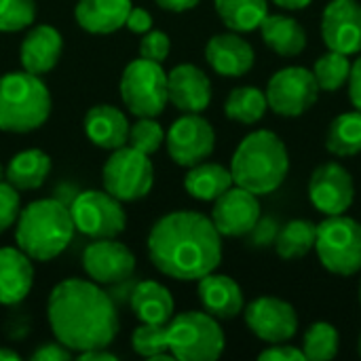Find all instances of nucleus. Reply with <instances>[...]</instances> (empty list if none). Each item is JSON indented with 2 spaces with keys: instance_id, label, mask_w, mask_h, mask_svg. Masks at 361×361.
I'll return each mask as SVG.
<instances>
[{
  "instance_id": "f257e3e1",
  "label": "nucleus",
  "mask_w": 361,
  "mask_h": 361,
  "mask_svg": "<svg viewBox=\"0 0 361 361\" xmlns=\"http://www.w3.org/2000/svg\"><path fill=\"white\" fill-rule=\"evenodd\" d=\"M148 256L167 277L199 281L222 262V235L212 218L197 212H171L154 222Z\"/></svg>"
},
{
  "instance_id": "f03ea898",
  "label": "nucleus",
  "mask_w": 361,
  "mask_h": 361,
  "mask_svg": "<svg viewBox=\"0 0 361 361\" xmlns=\"http://www.w3.org/2000/svg\"><path fill=\"white\" fill-rule=\"evenodd\" d=\"M51 330L72 353L106 349L118 332L116 302L95 281L66 279L49 296Z\"/></svg>"
},
{
  "instance_id": "7ed1b4c3",
  "label": "nucleus",
  "mask_w": 361,
  "mask_h": 361,
  "mask_svg": "<svg viewBox=\"0 0 361 361\" xmlns=\"http://www.w3.org/2000/svg\"><path fill=\"white\" fill-rule=\"evenodd\" d=\"M290 154L283 140L269 131H252L245 135L231 161L233 182L256 197L275 192L288 178Z\"/></svg>"
},
{
  "instance_id": "20e7f679",
  "label": "nucleus",
  "mask_w": 361,
  "mask_h": 361,
  "mask_svg": "<svg viewBox=\"0 0 361 361\" xmlns=\"http://www.w3.org/2000/svg\"><path fill=\"white\" fill-rule=\"evenodd\" d=\"M70 207L57 199H40L19 212L15 239L32 260L49 262L57 258L74 237Z\"/></svg>"
},
{
  "instance_id": "39448f33",
  "label": "nucleus",
  "mask_w": 361,
  "mask_h": 361,
  "mask_svg": "<svg viewBox=\"0 0 361 361\" xmlns=\"http://www.w3.org/2000/svg\"><path fill=\"white\" fill-rule=\"evenodd\" d=\"M51 114V93L38 74L8 72L0 76V131L27 133Z\"/></svg>"
},
{
  "instance_id": "423d86ee",
  "label": "nucleus",
  "mask_w": 361,
  "mask_h": 361,
  "mask_svg": "<svg viewBox=\"0 0 361 361\" xmlns=\"http://www.w3.org/2000/svg\"><path fill=\"white\" fill-rule=\"evenodd\" d=\"M224 332L205 311H186L167 324V347L173 360L214 361L224 353Z\"/></svg>"
},
{
  "instance_id": "0eeeda50",
  "label": "nucleus",
  "mask_w": 361,
  "mask_h": 361,
  "mask_svg": "<svg viewBox=\"0 0 361 361\" xmlns=\"http://www.w3.org/2000/svg\"><path fill=\"white\" fill-rule=\"evenodd\" d=\"M315 252L326 271L353 277L361 271V224L347 214L326 216L317 224Z\"/></svg>"
},
{
  "instance_id": "6e6552de",
  "label": "nucleus",
  "mask_w": 361,
  "mask_h": 361,
  "mask_svg": "<svg viewBox=\"0 0 361 361\" xmlns=\"http://www.w3.org/2000/svg\"><path fill=\"white\" fill-rule=\"evenodd\" d=\"M121 97L135 116H159L167 102V74L161 63L133 59L121 76Z\"/></svg>"
},
{
  "instance_id": "1a4fd4ad",
  "label": "nucleus",
  "mask_w": 361,
  "mask_h": 361,
  "mask_svg": "<svg viewBox=\"0 0 361 361\" xmlns=\"http://www.w3.org/2000/svg\"><path fill=\"white\" fill-rule=\"evenodd\" d=\"M102 178L104 190L118 201H137L150 192L154 184V167L148 154L131 146H121L108 157Z\"/></svg>"
},
{
  "instance_id": "9d476101",
  "label": "nucleus",
  "mask_w": 361,
  "mask_h": 361,
  "mask_svg": "<svg viewBox=\"0 0 361 361\" xmlns=\"http://www.w3.org/2000/svg\"><path fill=\"white\" fill-rule=\"evenodd\" d=\"M264 95L269 108L275 114L296 118L315 106L319 97V85L313 70L302 66H288L271 76Z\"/></svg>"
},
{
  "instance_id": "9b49d317",
  "label": "nucleus",
  "mask_w": 361,
  "mask_h": 361,
  "mask_svg": "<svg viewBox=\"0 0 361 361\" xmlns=\"http://www.w3.org/2000/svg\"><path fill=\"white\" fill-rule=\"evenodd\" d=\"M74 228L91 239H114L127 226L121 201L110 192L85 190L70 205Z\"/></svg>"
},
{
  "instance_id": "f8f14e48",
  "label": "nucleus",
  "mask_w": 361,
  "mask_h": 361,
  "mask_svg": "<svg viewBox=\"0 0 361 361\" xmlns=\"http://www.w3.org/2000/svg\"><path fill=\"white\" fill-rule=\"evenodd\" d=\"M165 144L169 150V157L182 165L192 167L197 163H203L216 148V131L207 118L201 114L184 112L180 116L169 133L165 135Z\"/></svg>"
},
{
  "instance_id": "ddd939ff",
  "label": "nucleus",
  "mask_w": 361,
  "mask_h": 361,
  "mask_svg": "<svg viewBox=\"0 0 361 361\" xmlns=\"http://www.w3.org/2000/svg\"><path fill=\"white\" fill-rule=\"evenodd\" d=\"M243 313L252 334L269 345L290 343L298 332V313L281 298L260 296L252 300Z\"/></svg>"
},
{
  "instance_id": "4468645a",
  "label": "nucleus",
  "mask_w": 361,
  "mask_h": 361,
  "mask_svg": "<svg viewBox=\"0 0 361 361\" xmlns=\"http://www.w3.org/2000/svg\"><path fill=\"white\" fill-rule=\"evenodd\" d=\"M355 199V184L347 167L336 161L319 165L309 180V201L324 216L347 214Z\"/></svg>"
},
{
  "instance_id": "2eb2a0df",
  "label": "nucleus",
  "mask_w": 361,
  "mask_h": 361,
  "mask_svg": "<svg viewBox=\"0 0 361 361\" xmlns=\"http://www.w3.org/2000/svg\"><path fill=\"white\" fill-rule=\"evenodd\" d=\"M322 38L330 51L345 55L361 53V2L330 0L322 15Z\"/></svg>"
},
{
  "instance_id": "dca6fc26",
  "label": "nucleus",
  "mask_w": 361,
  "mask_h": 361,
  "mask_svg": "<svg viewBox=\"0 0 361 361\" xmlns=\"http://www.w3.org/2000/svg\"><path fill=\"white\" fill-rule=\"evenodd\" d=\"M260 216L258 197L237 184L222 192L212 209V222L222 237H245Z\"/></svg>"
},
{
  "instance_id": "f3484780",
  "label": "nucleus",
  "mask_w": 361,
  "mask_h": 361,
  "mask_svg": "<svg viewBox=\"0 0 361 361\" xmlns=\"http://www.w3.org/2000/svg\"><path fill=\"white\" fill-rule=\"evenodd\" d=\"M82 269L91 281L114 286L127 281L135 271V256L114 239H95L82 254Z\"/></svg>"
},
{
  "instance_id": "a211bd4d",
  "label": "nucleus",
  "mask_w": 361,
  "mask_h": 361,
  "mask_svg": "<svg viewBox=\"0 0 361 361\" xmlns=\"http://www.w3.org/2000/svg\"><path fill=\"white\" fill-rule=\"evenodd\" d=\"M167 95L178 110L201 114L212 102V80L201 68L180 63L167 74Z\"/></svg>"
},
{
  "instance_id": "6ab92c4d",
  "label": "nucleus",
  "mask_w": 361,
  "mask_h": 361,
  "mask_svg": "<svg viewBox=\"0 0 361 361\" xmlns=\"http://www.w3.org/2000/svg\"><path fill=\"white\" fill-rule=\"evenodd\" d=\"M205 59L216 74L237 78L254 68L256 53L254 47L239 36V32H226L209 38L205 47Z\"/></svg>"
},
{
  "instance_id": "aec40b11",
  "label": "nucleus",
  "mask_w": 361,
  "mask_h": 361,
  "mask_svg": "<svg viewBox=\"0 0 361 361\" xmlns=\"http://www.w3.org/2000/svg\"><path fill=\"white\" fill-rule=\"evenodd\" d=\"M197 292L205 313L216 319H235L245 309L243 292L239 283L228 275L209 273L201 277Z\"/></svg>"
},
{
  "instance_id": "412c9836",
  "label": "nucleus",
  "mask_w": 361,
  "mask_h": 361,
  "mask_svg": "<svg viewBox=\"0 0 361 361\" xmlns=\"http://www.w3.org/2000/svg\"><path fill=\"white\" fill-rule=\"evenodd\" d=\"M34 286L32 258L19 247H0V305H19Z\"/></svg>"
},
{
  "instance_id": "4be33fe9",
  "label": "nucleus",
  "mask_w": 361,
  "mask_h": 361,
  "mask_svg": "<svg viewBox=\"0 0 361 361\" xmlns=\"http://www.w3.org/2000/svg\"><path fill=\"white\" fill-rule=\"evenodd\" d=\"M63 49L61 34L51 27V25H36L27 32V36L21 42L19 55H21V66L25 72L32 74H44L55 63L59 61Z\"/></svg>"
},
{
  "instance_id": "5701e85b",
  "label": "nucleus",
  "mask_w": 361,
  "mask_h": 361,
  "mask_svg": "<svg viewBox=\"0 0 361 361\" xmlns=\"http://www.w3.org/2000/svg\"><path fill=\"white\" fill-rule=\"evenodd\" d=\"M85 133L95 146L104 150H116L121 146H127L129 123L118 108L110 104H99L85 114Z\"/></svg>"
},
{
  "instance_id": "b1692460",
  "label": "nucleus",
  "mask_w": 361,
  "mask_h": 361,
  "mask_svg": "<svg viewBox=\"0 0 361 361\" xmlns=\"http://www.w3.org/2000/svg\"><path fill=\"white\" fill-rule=\"evenodd\" d=\"M131 6V0H78L74 17L91 34H112L125 25Z\"/></svg>"
},
{
  "instance_id": "393cba45",
  "label": "nucleus",
  "mask_w": 361,
  "mask_h": 361,
  "mask_svg": "<svg viewBox=\"0 0 361 361\" xmlns=\"http://www.w3.org/2000/svg\"><path fill=\"white\" fill-rule=\"evenodd\" d=\"M131 309L142 324L167 326L173 317V298L169 290L157 281H140L129 296Z\"/></svg>"
},
{
  "instance_id": "a878e982",
  "label": "nucleus",
  "mask_w": 361,
  "mask_h": 361,
  "mask_svg": "<svg viewBox=\"0 0 361 361\" xmlns=\"http://www.w3.org/2000/svg\"><path fill=\"white\" fill-rule=\"evenodd\" d=\"M262 32V40L281 57L300 55L307 47V32L290 15H267L258 27Z\"/></svg>"
},
{
  "instance_id": "bb28decb",
  "label": "nucleus",
  "mask_w": 361,
  "mask_h": 361,
  "mask_svg": "<svg viewBox=\"0 0 361 361\" xmlns=\"http://www.w3.org/2000/svg\"><path fill=\"white\" fill-rule=\"evenodd\" d=\"M233 173L224 165L218 163H197L184 178V188L192 199L199 201H216L222 192L233 186Z\"/></svg>"
},
{
  "instance_id": "cd10ccee",
  "label": "nucleus",
  "mask_w": 361,
  "mask_h": 361,
  "mask_svg": "<svg viewBox=\"0 0 361 361\" xmlns=\"http://www.w3.org/2000/svg\"><path fill=\"white\" fill-rule=\"evenodd\" d=\"M49 171H51L49 154L38 148H32L11 159L8 167L4 169V178L17 190H30V188H40Z\"/></svg>"
},
{
  "instance_id": "c85d7f7f",
  "label": "nucleus",
  "mask_w": 361,
  "mask_h": 361,
  "mask_svg": "<svg viewBox=\"0 0 361 361\" xmlns=\"http://www.w3.org/2000/svg\"><path fill=\"white\" fill-rule=\"evenodd\" d=\"M222 23L233 32H254L269 15V0H214Z\"/></svg>"
},
{
  "instance_id": "c756f323",
  "label": "nucleus",
  "mask_w": 361,
  "mask_h": 361,
  "mask_svg": "<svg viewBox=\"0 0 361 361\" xmlns=\"http://www.w3.org/2000/svg\"><path fill=\"white\" fill-rule=\"evenodd\" d=\"M326 148L334 157H355L361 152V112H343L338 114L326 137Z\"/></svg>"
},
{
  "instance_id": "7c9ffc66",
  "label": "nucleus",
  "mask_w": 361,
  "mask_h": 361,
  "mask_svg": "<svg viewBox=\"0 0 361 361\" xmlns=\"http://www.w3.org/2000/svg\"><path fill=\"white\" fill-rule=\"evenodd\" d=\"M317 224L311 220H290L279 228L275 239V250L283 260L305 258L311 250H315Z\"/></svg>"
},
{
  "instance_id": "2f4dec72",
  "label": "nucleus",
  "mask_w": 361,
  "mask_h": 361,
  "mask_svg": "<svg viewBox=\"0 0 361 361\" xmlns=\"http://www.w3.org/2000/svg\"><path fill=\"white\" fill-rule=\"evenodd\" d=\"M267 110H269L267 95L258 87H237L231 91L224 104V114L231 121H237L243 125H254L262 121Z\"/></svg>"
},
{
  "instance_id": "473e14b6",
  "label": "nucleus",
  "mask_w": 361,
  "mask_h": 361,
  "mask_svg": "<svg viewBox=\"0 0 361 361\" xmlns=\"http://www.w3.org/2000/svg\"><path fill=\"white\" fill-rule=\"evenodd\" d=\"M351 66L353 63L349 61V55L328 49V53H324L313 66V74L319 85V91L334 93V91L343 89L349 82Z\"/></svg>"
},
{
  "instance_id": "72a5a7b5",
  "label": "nucleus",
  "mask_w": 361,
  "mask_h": 361,
  "mask_svg": "<svg viewBox=\"0 0 361 361\" xmlns=\"http://www.w3.org/2000/svg\"><path fill=\"white\" fill-rule=\"evenodd\" d=\"M338 345H341L338 330L328 322H317L311 324L309 330L305 332L302 351L307 360L330 361L338 355Z\"/></svg>"
},
{
  "instance_id": "f704fd0d",
  "label": "nucleus",
  "mask_w": 361,
  "mask_h": 361,
  "mask_svg": "<svg viewBox=\"0 0 361 361\" xmlns=\"http://www.w3.org/2000/svg\"><path fill=\"white\" fill-rule=\"evenodd\" d=\"M131 347L137 355L148 357V360H173V355L169 353V347H167V326L142 324L131 336Z\"/></svg>"
},
{
  "instance_id": "c9c22d12",
  "label": "nucleus",
  "mask_w": 361,
  "mask_h": 361,
  "mask_svg": "<svg viewBox=\"0 0 361 361\" xmlns=\"http://www.w3.org/2000/svg\"><path fill=\"white\" fill-rule=\"evenodd\" d=\"M163 142H165V131L152 116H140L135 125H129L127 146L150 157L152 152L161 148Z\"/></svg>"
},
{
  "instance_id": "e433bc0d",
  "label": "nucleus",
  "mask_w": 361,
  "mask_h": 361,
  "mask_svg": "<svg viewBox=\"0 0 361 361\" xmlns=\"http://www.w3.org/2000/svg\"><path fill=\"white\" fill-rule=\"evenodd\" d=\"M34 0H0V32H19L34 23Z\"/></svg>"
},
{
  "instance_id": "4c0bfd02",
  "label": "nucleus",
  "mask_w": 361,
  "mask_h": 361,
  "mask_svg": "<svg viewBox=\"0 0 361 361\" xmlns=\"http://www.w3.org/2000/svg\"><path fill=\"white\" fill-rule=\"evenodd\" d=\"M169 49H171V40L165 32L161 30H148L140 42V55L144 59H150V61H157V63H163L169 55Z\"/></svg>"
},
{
  "instance_id": "58836bf2",
  "label": "nucleus",
  "mask_w": 361,
  "mask_h": 361,
  "mask_svg": "<svg viewBox=\"0 0 361 361\" xmlns=\"http://www.w3.org/2000/svg\"><path fill=\"white\" fill-rule=\"evenodd\" d=\"M19 212H21V201L17 188L2 180L0 182V233H4L17 222Z\"/></svg>"
},
{
  "instance_id": "ea45409f",
  "label": "nucleus",
  "mask_w": 361,
  "mask_h": 361,
  "mask_svg": "<svg viewBox=\"0 0 361 361\" xmlns=\"http://www.w3.org/2000/svg\"><path fill=\"white\" fill-rule=\"evenodd\" d=\"M247 235L252 247H271L275 245V239L279 235V224L271 216H260V220L254 224V228Z\"/></svg>"
},
{
  "instance_id": "a19ab883",
  "label": "nucleus",
  "mask_w": 361,
  "mask_h": 361,
  "mask_svg": "<svg viewBox=\"0 0 361 361\" xmlns=\"http://www.w3.org/2000/svg\"><path fill=\"white\" fill-rule=\"evenodd\" d=\"M260 361H307L305 357V351L302 349H296L292 345H286V343H279V345H271L269 349H264L260 355Z\"/></svg>"
},
{
  "instance_id": "79ce46f5",
  "label": "nucleus",
  "mask_w": 361,
  "mask_h": 361,
  "mask_svg": "<svg viewBox=\"0 0 361 361\" xmlns=\"http://www.w3.org/2000/svg\"><path fill=\"white\" fill-rule=\"evenodd\" d=\"M125 25H127L131 32H135V34H146L148 30H152V15H150L146 8L131 6Z\"/></svg>"
},
{
  "instance_id": "37998d69",
  "label": "nucleus",
  "mask_w": 361,
  "mask_h": 361,
  "mask_svg": "<svg viewBox=\"0 0 361 361\" xmlns=\"http://www.w3.org/2000/svg\"><path fill=\"white\" fill-rule=\"evenodd\" d=\"M72 357V351L63 347L61 343L57 345H42L38 351L32 353V361H68Z\"/></svg>"
},
{
  "instance_id": "c03bdc74",
  "label": "nucleus",
  "mask_w": 361,
  "mask_h": 361,
  "mask_svg": "<svg viewBox=\"0 0 361 361\" xmlns=\"http://www.w3.org/2000/svg\"><path fill=\"white\" fill-rule=\"evenodd\" d=\"M349 97L351 104L361 112V55L351 66V76H349Z\"/></svg>"
},
{
  "instance_id": "a18cd8bd",
  "label": "nucleus",
  "mask_w": 361,
  "mask_h": 361,
  "mask_svg": "<svg viewBox=\"0 0 361 361\" xmlns=\"http://www.w3.org/2000/svg\"><path fill=\"white\" fill-rule=\"evenodd\" d=\"M201 0H157V4L165 11H173V13H184L190 11L199 4Z\"/></svg>"
},
{
  "instance_id": "49530a36",
  "label": "nucleus",
  "mask_w": 361,
  "mask_h": 361,
  "mask_svg": "<svg viewBox=\"0 0 361 361\" xmlns=\"http://www.w3.org/2000/svg\"><path fill=\"white\" fill-rule=\"evenodd\" d=\"M80 361H116V355L108 353L106 349H91V351H82L78 353Z\"/></svg>"
},
{
  "instance_id": "de8ad7c7",
  "label": "nucleus",
  "mask_w": 361,
  "mask_h": 361,
  "mask_svg": "<svg viewBox=\"0 0 361 361\" xmlns=\"http://www.w3.org/2000/svg\"><path fill=\"white\" fill-rule=\"evenodd\" d=\"M277 6H281V8H288V11H302V8H307L313 0H273Z\"/></svg>"
},
{
  "instance_id": "09e8293b",
  "label": "nucleus",
  "mask_w": 361,
  "mask_h": 361,
  "mask_svg": "<svg viewBox=\"0 0 361 361\" xmlns=\"http://www.w3.org/2000/svg\"><path fill=\"white\" fill-rule=\"evenodd\" d=\"M0 361H19V353L11 349H0Z\"/></svg>"
},
{
  "instance_id": "8fccbe9b",
  "label": "nucleus",
  "mask_w": 361,
  "mask_h": 361,
  "mask_svg": "<svg viewBox=\"0 0 361 361\" xmlns=\"http://www.w3.org/2000/svg\"><path fill=\"white\" fill-rule=\"evenodd\" d=\"M2 180H4V167L0 165V182H2Z\"/></svg>"
},
{
  "instance_id": "3c124183",
  "label": "nucleus",
  "mask_w": 361,
  "mask_h": 361,
  "mask_svg": "<svg viewBox=\"0 0 361 361\" xmlns=\"http://www.w3.org/2000/svg\"><path fill=\"white\" fill-rule=\"evenodd\" d=\"M357 353H360V357H361V334H360V341H357Z\"/></svg>"
},
{
  "instance_id": "603ef678",
  "label": "nucleus",
  "mask_w": 361,
  "mask_h": 361,
  "mask_svg": "<svg viewBox=\"0 0 361 361\" xmlns=\"http://www.w3.org/2000/svg\"><path fill=\"white\" fill-rule=\"evenodd\" d=\"M360 305H361V281H360Z\"/></svg>"
}]
</instances>
